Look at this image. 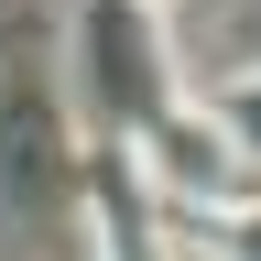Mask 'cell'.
Instances as JSON below:
<instances>
[{
  "mask_svg": "<svg viewBox=\"0 0 261 261\" xmlns=\"http://www.w3.org/2000/svg\"><path fill=\"white\" fill-rule=\"evenodd\" d=\"M130 174L152 185V207H174V218H218V207H250L261 174L240 163V142L218 130V109H163L142 142H130Z\"/></svg>",
  "mask_w": 261,
  "mask_h": 261,
  "instance_id": "cell-2",
  "label": "cell"
},
{
  "mask_svg": "<svg viewBox=\"0 0 261 261\" xmlns=\"http://www.w3.org/2000/svg\"><path fill=\"white\" fill-rule=\"evenodd\" d=\"M218 130L240 142V163L261 174V76H228V98H218Z\"/></svg>",
  "mask_w": 261,
  "mask_h": 261,
  "instance_id": "cell-5",
  "label": "cell"
},
{
  "mask_svg": "<svg viewBox=\"0 0 261 261\" xmlns=\"http://www.w3.org/2000/svg\"><path fill=\"white\" fill-rule=\"evenodd\" d=\"M76 196H87L98 261H174V240H163V207H152V185L130 174V152L87 142V152H76Z\"/></svg>",
  "mask_w": 261,
  "mask_h": 261,
  "instance_id": "cell-3",
  "label": "cell"
},
{
  "mask_svg": "<svg viewBox=\"0 0 261 261\" xmlns=\"http://www.w3.org/2000/svg\"><path fill=\"white\" fill-rule=\"evenodd\" d=\"M142 11H163V0H142Z\"/></svg>",
  "mask_w": 261,
  "mask_h": 261,
  "instance_id": "cell-6",
  "label": "cell"
},
{
  "mask_svg": "<svg viewBox=\"0 0 261 261\" xmlns=\"http://www.w3.org/2000/svg\"><path fill=\"white\" fill-rule=\"evenodd\" d=\"M65 120L87 130V142L130 152L142 130L174 109V33H163V11H142V0H76V33H65Z\"/></svg>",
  "mask_w": 261,
  "mask_h": 261,
  "instance_id": "cell-1",
  "label": "cell"
},
{
  "mask_svg": "<svg viewBox=\"0 0 261 261\" xmlns=\"http://www.w3.org/2000/svg\"><path fill=\"white\" fill-rule=\"evenodd\" d=\"M65 174H76L65 98H55V87H33V76H22V87H0V185L33 207V196H55Z\"/></svg>",
  "mask_w": 261,
  "mask_h": 261,
  "instance_id": "cell-4",
  "label": "cell"
}]
</instances>
